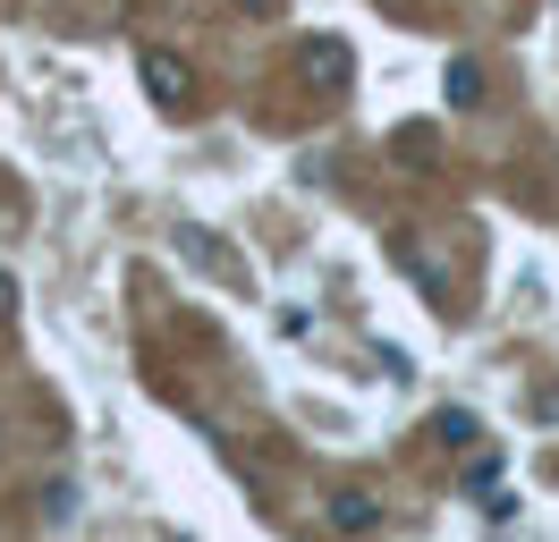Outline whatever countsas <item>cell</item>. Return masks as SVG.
<instances>
[{
  "instance_id": "cell-1",
  "label": "cell",
  "mask_w": 559,
  "mask_h": 542,
  "mask_svg": "<svg viewBox=\"0 0 559 542\" xmlns=\"http://www.w3.org/2000/svg\"><path fill=\"white\" fill-rule=\"evenodd\" d=\"M144 85L162 102H187V68H170V60H144Z\"/></svg>"
},
{
  "instance_id": "cell-2",
  "label": "cell",
  "mask_w": 559,
  "mask_h": 542,
  "mask_svg": "<svg viewBox=\"0 0 559 542\" xmlns=\"http://www.w3.org/2000/svg\"><path fill=\"white\" fill-rule=\"evenodd\" d=\"M450 102H484V76H475V68H466V60L450 68Z\"/></svg>"
},
{
  "instance_id": "cell-3",
  "label": "cell",
  "mask_w": 559,
  "mask_h": 542,
  "mask_svg": "<svg viewBox=\"0 0 559 542\" xmlns=\"http://www.w3.org/2000/svg\"><path fill=\"white\" fill-rule=\"evenodd\" d=\"M331 526H373V500H331Z\"/></svg>"
}]
</instances>
